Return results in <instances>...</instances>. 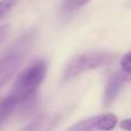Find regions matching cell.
<instances>
[{
  "label": "cell",
  "instance_id": "1",
  "mask_svg": "<svg viewBox=\"0 0 131 131\" xmlns=\"http://www.w3.org/2000/svg\"><path fill=\"white\" fill-rule=\"evenodd\" d=\"M35 37V30L30 29L16 39L15 43L12 44L10 47L0 57V89L22 64L28 51L34 44Z\"/></svg>",
  "mask_w": 131,
  "mask_h": 131
},
{
  "label": "cell",
  "instance_id": "2",
  "mask_svg": "<svg viewBox=\"0 0 131 131\" xmlns=\"http://www.w3.org/2000/svg\"><path fill=\"white\" fill-rule=\"evenodd\" d=\"M46 71L47 67L45 62L36 61L18 75L10 93L18 104L29 100L36 93L37 89L45 78Z\"/></svg>",
  "mask_w": 131,
  "mask_h": 131
},
{
  "label": "cell",
  "instance_id": "3",
  "mask_svg": "<svg viewBox=\"0 0 131 131\" xmlns=\"http://www.w3.org/2000/svg\"><path fill=\"white\" fill-rule=\"evenodd\" d=\"M116 57L117 55L115 53L106 51H92L82 53L70 60V62L67 64L63 71V81H69L85 71L111 64L116 60Z\"/></svg>",
  "mask_w": 131,
  "mask_h": 131
},
{
  "label": "cell",
  "instance_id": "4",
  "mask_svg": "<svg viewBox=\"0 0 131 131\" xmlns=\"http://www.w3.org/2000/svg\"><path fill=\"white\" fill-rule=\"evenodd\" d=\"M117 124L114 114H100L72 124L66 131H112Z\"/></svg>",
  "mask_w": 131,
  "mask_h": 131
},
{
  "label": "cell",
  "instance_id": "5",
  "mask_svg": "<svg viewBox=\"0 0 131 131\" xmlns=\"http://www.w3.org/2000/svg\"><path fill=\"white\" fill-rule=\"evenodd\" d=\"M128 79H129V74L124 71H116L109 77L104 92V106H109L114 101L117 93Z\"/></svg>",
  "mask_w": 131,
  "mask_h": 131
},
{
  "label": "cell",
  "instance_id": "6",
  "mask_svg": "<svg viewBox=\"0 0 131 131\" xmlns=\"http://www.w3.org/2000/svg\"><path fill=\"white\" fill-rule=\"evenodd\" d=\"M18 105V101L12 94L5 97L0 100V125L12 115L14 109Z\"/></svg>",
  "mask_w": 131,
  "mask_h": 131
},
{
  "label": "cell",
  "instance_id": "7",
  "mask_svg": "<svg viewBox=\"0 0 131 131\" xmlns=\"http://www.w3.org/2000/svg\"><path fill=\"white\" fill-rule=\"evenodd\" d=\"M89 1L90 0H64L63 5L61 7L62 12L64 14H71L75 10L79 9L82 6H84L85 4H88Z\"/></svg>",
  "mask_w": 131,
  "mask_h": 131
},
{
  "label": "cell",
  "instance_id": "8",
  "mask_svg": "<svg viewBox=\"0 0 131 131\" xmlns=\"http://www.w3.org/2000/svg\"><path fill=\"white\" fill-rule=\"evenodd\" d=\"M20 0H0V22L12 12Z\"/></svg>",
  "mask_w": 131,
  "mask_h": 131
},
{
  "label": "cell",
  "instance_id": "9",
  "mask_svg": "<svg viewBox=\"0 0 131 131\" xmlns=\"http://www.w3.org/2000/svg\"><path fill=\"white\" fill-rule=\"evenodd\" d=\"M121 68L122 71L131 75V51L124 54V57L121 59Z\"/></svg>",
  "mask_w": 131,
  "mask_h": 131
},
{
  "label": "cell",
  "instance_id": "10",
  "mask_svg": "<svg viewBox=\"0 0 131 131\" xmlns=\"http://www.w3.org/2000/svg\"><path fill=\"white\" fill-rule=\"evenodd\" d=\"M8 34H9V27L7 24L5 25H1L0 27V45L6 40V38L8 37Z\"/></svg>",
  "mask_w": 131,
  "mask_h": 131
},
{
  "label": "cell",
  "instance_id": "11",
  "mask_svg": "<svg viewBox=\"0 0 131 131\" xmlns=\"http://www.w3.org/2000/svg\"><path fill=\"white\" fill-rule=\"evenodd\" d=\"M40 123H41V120L40 118H37V120L34 121L30 125H28L23 131H38L39 127H40Z\"/></svg>",
  "mask_w": 131,
  "mask_h": 131
},
{
  "label": "cell",
  "instance_id": "12",
  "mask_svg": "<svg viewBox=\"0 0 131 131\" xmlns=\"http://www.w3.org/2000/svg\"><path fill=\"white\" fill-rule=\"evenodd\" d=\"M121 128L125 131H131V118H125L121 122Z\"/></svg>",
  "mask_w": 131,
  "mask_h": 131
}]
</instances>
